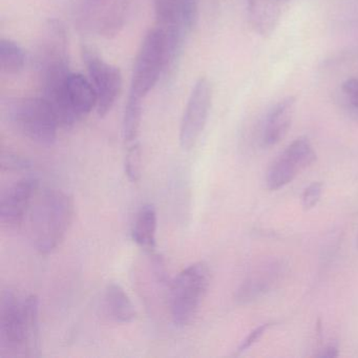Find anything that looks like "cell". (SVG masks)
<instances>
[{
  "label": "cell",
  "instance_id": "30bf717a",
  "mask_svg": "<svg viewBox=\"0 0 358 358\" xmlns=\"http://www.w3.org/2000/svg\"><path fill=\"white\" fill-rule=\"evenodd\" d=\"M316 154L311 142L306 137L295 139L272 163L266 176L270 190H278L293 181L303 169L315 161Z\"/></svg>",
  "mask_w": 358,
  "mask_h": 358
},
{
  "label": "cell",
  "instance_id": "7c38bea8",
  "mask_svg": "<svg viewBox=\"0 0 358 358\" xmlns=\"http://www.w3.org/2000/svg\"><path fill=\"white\" fill-rule=\"evenodd\" d=\"M66 66H70L66 28L60 20H49L37 50V72L41 75Z\"/></svg>",
  "mask_w": 358,
  "mask_h": 358
},
{
  "label": "cell",
  "instance_id": "44dd1931",
  "mask_svg": "<svg viewBox=\"0 0 358 358\" xmlns=\"http://www.w3.org/2000/svg\"><path fill=\"white\" fill-rule=\"evenodd\" d=\"M124 171L125 175L133 183L139 181L141 178L142 154L139 141L129 144L124 159Z\"/></svg>",
  "mask_w": 358,
  "mask_h": 358
},
{
  "label": "cell",
  "instance_id": "8992f818",
  "mask_svg": "<svg viewBox=\"0 0 358 358\" xmlns=\"http://www.w3.org/2000/svg\"><path fill=\"white\" fill-rule=\"evenodd\" d=\"M166 47L162 30L150 29L138 50L131 73L129 95L145 99L161 77L164 76Z\"/></svg>",
  "mask_w": 358,
  "mask_h": 358
},
{
  "label": "cell",
  "instance_id": "9c48e42d",
  "mask_svg": "<svg viewBox=\"0 0 358 358\" xmlns=\"http://www.w3.org/2000/svg\"><path fill=\"white\" fill-rule=\"evenodd\" d=\"M213 100V87L207 77L202 76L196 81L180 124L179 141L184 150L196 146L206 127Z\"/></svg>",
  "mask_w": 358,
  "mask_h": 358
},
{
  "label": "cell",
  "instance_id": "5b68a950",
  "mask_svg": "<svg viewBox=\"0 0 358 358\" xmlns=\"http://www.w3.org/2000/svg\"><path fill=\"white\" fill-rule=\"evenodd\" d=\"M10 121L24 137L41 145H52L60 125L50 104L43 97L17 99L9 106Z\"/></svg>",
  "mask_w": 358,
  "mask_h": 358
},
{
  "label": "cell",
  "instance_id": "4316f807",
  "mask_svg": "<svg viewBox=\"0 0 358 358\" xmlns=\"http://www.w3.org/2000/svg\"><path fill=\"white\" fill-rule=\"evenodd\" d=\"M357 247H358V236H357Z\"/></svg>",
  "mask_w": 358,
  "mask_h": 358
},
{
  "label": "cell",
  "instance_id": "9a60e30c",
  "mask_svg": "<svg viewBox=\"0 0 358 358\" xmlns=\"http://www.w3.org/2000/svg\"><path fill=\"white\" fill-rule=\"evenodd\" d=\"M103 307L106 315L120 324H129L137 317V311L131 297L124 288L117 282H110L106 287L103 295Z\"/></svg>",
  "mask_w": 358,
  "mask_h": 358
},
{
  "label": "cell",
  "instance_id": "52a82bcc",
  "mask_svg": "<svg viewBox=\"0 0 358 358\" xmlns=\"http://www.w3.org/2000/svg\"><path fill=\"white\" fill-rule=\"evenodd\" d=\"M1 356H30L28 317L24 299L5 291L0 303Z\"/></svg>",
  "mask_w": 358,
  "mask_h": 358
},
{
  "label": "cell",
  "instance_id": "7a4b0ae2",
  "mask_svg": "<svg viewBox=\"0 0 358 358\" xmlns=\"http://www.w3.org/2000/svg\"><path fill=\"white\" fill-rule=\"evenodd\" d=\"M41 97L50 104L60 127H70L97 106L89 77L73 71L41 83Z\"/></svg>",
  "mask_w": 358,
  "mask_h": 358
},
{
  "label": "cell",
  "instance_id": "603a6c76",
  "mask_svg": "<svg viewBox=\"0 0 358 358\" xmlns=\"http://www.w3.org/2000/svg\"><path fill=\"white\" fill-rule=\"evenodd\" d=\"M1 167L3 171H24L30 169L31 162L24 157L12 152H3L1 155Z\"/></svg>",
  "mask_w": 358,
  "mask_h": 358
},
{
  "label": "cell",
  "instance_id": "7402d4cb",
  "mask_svg": "<svg viewBox=\"0 0 358 358\" xmlns=\"http://www.w3.org/2000/svg\"><path fill=\"white\" fill-rule=\"evenodd\" d=\"M180 1H181L186 27L190 32H192L198 24L200 0H180Z\"/></svg>",
  "mask_w": 358,
  "mask_h": 358
},
{
  "label": "cell",
  "instance_id": "2e32d148",
  "mask_svg": "<svg viewBox=\"0 0 358 358\" xmlns=\"http://www.w3.org/2000/svg\"><path fill=\"white\" fill-rule=\"evenodd\" d=\"M157 230L158 215L156 209L152 205H144L136 215L131 229V238L138 246L148 252H154L157 244Z\"/></svg>",
  "mask_w": 358,
  "mask_h": 358
},
{
  "label": "cell",
  "instance_id": "d6986e66",
  "mask_svg": "<svg viewBox=\"0 0 358 358\" xmlns=\"http://www.w3.org/2000/svg\"><path fill=\"white\" fill-rule=\"evenodd\" d=\"M272 280H273L272 272L261 271V273L255 274L241 287L238 292V301L241 303H246L257 299L259 295L269 290Z\"/></svg>",
  "mask_w": 358,
  "mask_h": 358
},
{
  "label": "cell",
  "instance_id": "e0dca14e",
  "mask_svg": "<svg viewBox=\"0 0 358 358\" xmlns=\"http://www.w3.org/2000/svg\"><path fill=\"white\" fill-rule=\"evenodd\" d=\"M27 55L16 41L9 38L0 41V69L6 75H18L26 66Z\"/></svg>",
  "mask_w": 358,
  "mask_h": 358
},
{
  "label": "cell",
  "instance_id": "ffe728a7",
  "mask_svg": "<svg viewBox=\"0 0 358 358\" xmlns=\"http://www.w3.org/2000/svg\"><path fill=\"white\" fill-rule=\"evenodd\" d=\"M341 104L345 112L358 121V78H349L341 87Z\"/></svg>",
  "mask_w": 358,
  "mask_h": 358
},
{
  "label": "cell",
  "instance_id": "6da1fadb",
  "mask_svg": "<svg viewBox=\"0 0 358 358\" xmlns=\"http://www.w3.org/2000/svg\"><path fill=\"white\" fill-rule=\"evenodd\" d=\"M27 217L35 248L43 255H49L62 244L70 229L74 202L62 190L45 189L37 192Z\"/></svg>",
  "mask_w": 358,
  "mask_h": 358
},
{
  "label": "cell",
  "instance_id": "484cf974",
  "mask_svg": "<svg viewBox=\"0 0 358 358\" xmlns=\"http://www.w3.org/2000/svg\"><path fill=\"white\" fill-rule=\"evenodd\" d=\"M317 356L327 358L337 357L338 356V350L334 345H329V347L324 348L322 353L318 354Z\"/></svg>",
  "mask_w": 358,
  "mask_h": 358
},
{
  "label": "cell",
  "instance_id": "d4e9b609",
  "mask_svg": "<svg viewBox=\"0 0 358 358\" xmlns=\"http://www.w3.org/2000/svg\"><path fill=\"white\" fill-rule=\"evenodd\" d=\"M271 326L270 324H261V326L255 328L244 341L241 343L240 347L238 349V353H242V352L246 351L249 348L252 347L255 343L261 339V337L263 336L264 333L269 329V327Z\"/></svg>",
  "mask_w": 358,
  "mask_h": 358
},
{
  "label": "cell",
  "instance_id": "3957f363",
  "mask_svg": "<svg viewBox=\"0 0 358 358\" xmlns=\"http://www.w3.org/2000/svg\"><path fill=\"white\" fill-rule=\"evenodd\" d=\"M209 269L203 262L184 268L171 282V313L176 326L194 322L209 287Z\"/></svg>",
  "mask_w": 358,
  "mask_h": 358
},
{
  "label": "cell",
  "instance_id": "277c9868",
  "mask_svg": "<svg viewBox=\"0 0 358 358\" xmlns=\"http://www.w3.org/2000/svg\"><path fill=\"white\" fill-rule=\"evenodd\" d=\"M133 0H79L76 24L85 34L100 38L116 37L124 28Z\"/></svg>",
  "mask_w": 358,
  "mask_h": 358
},
{
  "label": "cell",
  "instance_id": "8fae6325",
  "mask_svg": "<svg viewBox=\"0 0 358 358\" xmlns=\"http://www.w3.org/2000/svg\"><path fill=\"white\" fill-rule=\"evenodd\" d=\"M39 181L26 177L10 186L0 200V222L8 228H16L27 219L31 205L38 192Z\"/></svg>",
  "mask_w": 358,
  "mask_h": 358
},
{
  "label": "cell",
  "instance_id": "ac0fdd59",
  "mask_svg": "<svg viewBox=\"0 0 358 358\" xmlns=\"http://www.w3.org/2000/svg\"><path fill=\"white\" fill-rule=\"evenodd\" d=\"M143 99L129 95L123 112L122 136L127 144L138 142L142 114H143Z\"/></svg>",
  "mask_w": 358,
  "mask_h": 358
},
{
  "label": "cell",
  "instance_id": "5bb4252c",
  "mask_svg": "<svg viewBox=\"0 0 358 358\" xmlns=\"http://www.w3.org/2000/svg\"><path fill=\"white\" fill-rule=\"evenodd\" d=\"M282 0H247L249 24L262 37L273 34L280 20Z\"/></svg>",
  "mask_w": 358,
  "mask_h": 358
},
{
  "label": "cell",
  "instance_id": "4fadbf2b",
  "mask_svg": "<svg viewBox=\"0 0 358 358\" xmlns=\"http://www.w3.org/2000/svg\"><path fill=\"white\" fill-rule=\"evenodd\" d=\"M295 103V97L288 96L268 110L262 127L261 140L264 146L276 145L284 139L292 123Z\"/></svg>",
  "mask_w": 358,
  "mask_h": 358
},
{
  "label": "cell",
  "instance_id": "cb8c5ba5",
  "mask_svg": "<svg viewBox=\"0 0 358 358\" xmlns=\"http://www.w3.org/2000/svg\"><path fill=\"white\" fill-rule=\"evenodd\" d=\"M322 185L320 183H312L311 185L306 188L301 198L303 207L306 210L314 208L320 202L322 198Z\"/></svg>",
  "mask_w": 358,
  "mask_h": 358
},
{
  "label": "cell",
  "instance_id": "ba28073f",
  "mask_svg": "<svg viewBox=\"0 0 358 358\" xmlns=\"http://www.w3.org/2000/svg\"><path fill=\"white\" fill-rule=\"evenodd\" d=\"M81 57L95 90L97 97L96 110L102 118L114 108L122 91V74L120 69L106 62L89 45H83Z\"/></svg>",
  "mask_w": 358,
  "mask_h": 358
}]
</instances>
